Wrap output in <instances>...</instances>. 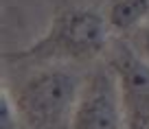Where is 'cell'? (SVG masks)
Here are the masks:
<instances>
[{
    "label": "cell",
    "instance_id": "obj_3",
    "mask_svg": "<svg viewBox=\"0 0 149 129\" xmlns=\"http://www.w3.org/2000/svg\"><path fill=\"white\" fill-rule=\"evenodd\" d=\"M127 118L125 96L110 64L94 66L84 77L68 129H123Z\"/></svg>",
    "mask_w": 149,
    "mask_h": 129
},
{
    "label": "cell",
    "instance_id": "obj_4",
    "mask_svg": "<svg viewBox=\"0 0 149 129\" xmlns=\"http://www.w3.org/2000/svg\"><path fill=\"white\" fill-rule=\"evenodd\" d=\"M110 66L121 81L127 112L134 110L145 118L149 114V61L140 53L121 48L114 53Z\"/></svg>",
    "mask_w": 149,
    "mask_h": 129
},
{
    "label": "cell",
    "instance_id": "obj_1",
    "mask_svg": "<svg viewBox=\"0 0 149 129\" xmlns=\"http://www.w3.org/2000/svg\"><path fill=\"white\" fill-rule=\"evenodd\" d=\"M110 24L94 9H70L53 20L46 35L29 48L7 55L13 61H46V64H79L97 59L107 48Z\"/></svg>",
    "mask_w": 149,
    "mask_h": 129
},
{
    "label": "cell",
    "instance_id": "obj_5",
    "mask_svg": "<svg viewBox=\"0 0 149 129\" xmlns=\"http://www.w3.org/2000/svg\"><path fill=\"white\" fill-rule=\"evenodd\" d=\"M105 18L110 28L116 33L140 28L149 20V0H110Z\"/></svg>",
    "mask_w": 149,
    "mask_h": 129
},
{
    "label": "cell",
    "instance_id": "obj_2",
    "mask_svg": "<svg viewBox=\"0 0 149 129\" xmlns=\"http://www.w3.org/2000/svg\"><path fill=\"white\" fill-rule=\"evenodd\" d=\"M84 74L74 64H46L24 79L13 101L20 118L31 129H68Z\"/></svg>",
    "mask_w": 149,
    "mask_h": 129
},
{
    "label": "cell",
    "instance_id": "obj_7",
    "mask_svg": "<svg viewBox=\"0 0 149 129\" xmlns=\"http://www.w3.org/2000/svg\"><path fill=\"white\" fill-rule=\"evenodd\" d=\"M140 55L149 61V20L140 26Z\"/></svg>",
    "mask_w": 149,
    "mask_h": 129
},
{
    "label": "cell",
    "instance_id": "obj_6",
    "mask_svg": "<svg viewBox=\"0 0 149 129\" xmlns=\"http://www.w3.org/2000/svg\"><path fill=\"white\" fill-rule=\"evenodd\" d=\"M18 120H20V112L13 101V94H9L7 85H2V92H0V129H15Z\"/></svg>",
    "mask_w": 149,
    "mask_h": 129
}]
</instances>
